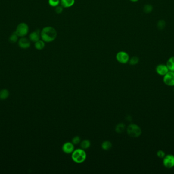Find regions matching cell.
Listing matches in <instances>:
<instances>
[{
  "label": "cell",
  "instance_id": "obj_10",
  "mask_svg": "<svg viewBox=\"0 0 174 174\" xmlns=\"http://www.w3.org/2000/svg\"><path fill=\"white\" fill-rule=\"evenodd\" d=\"M74 150V145L70 142H67L64 143L62 146V151L66 154H71Z\"/></svg>",
  "mask_w": 174,
  "mask_h": 174
},
{
  "label": "cell",
  "instance_id": "obj_15",
  "mask_svg": "<svg viewBox=\"0 0 174 174\" xmlns=\"http://www.w3.org/2000/svg\"><path fill=\"white\" fill-rule=\"evenodd\" d=\"M112 143L110 141H105L103 142L101 145V148L102 149L105 151H108L112 148Z\"/></svg>",
  "mask_w": 174,
  "mask_h": 174
},
{
  "label": "cell",
  "instance_id": "obj_4",
  "mask_svg": "<svg viewBox=\"0 0 174 174\" xmlns=\"http://www.w3.org/2000/svg\"><path fill=\"white\" fill-rule=\"evenodd\" d=\"M29 26L25 23L19 24L15 30V32L19 37H25L29 32Z\"/></svg>",
  "mask_w": 174,
  "mask_h": 174
},
{
  "label": "cell",
  "instance_id": "obj_1",
  "mask_svg": "<svg viewBox=\"0 0 174 174\" xmlns=\"http://www.w3.org/2000/svg\"><path fill=\"white\" fill-rule=\"evenodd\" d=\"M57 36L56 29L52 27H46L40 32V36L43 41L46 43L52 42L55 40Z\"/></svg>",
  "mask_w": 174,
  "mask_h": 174
},
{
  "label": "cell",
  "instance_id": "obj_12",
  "mask_svg": "<svg viewBox=\"0 0 174 174\" xmlns=\"http://www.w3.org/2000/svg\"><path fill=\"white\" fill-rule=\"evenodd\" d=\"M75 0H60L61 6L64 8H69L74 5Z\"/></svg>",
  "mask_w": 174,
  "mask_h": 174
},
{
  "label": "cell",
  "instance_id": "obj_26",
  "mask_svg": "<svg viewBox=\"0 0 174 174\" xmlns=\"http://www.w3.org/2000/svg\"><path fill=\"white\" fill-rule=\"evenodd\" d=\"M63 11V8L62 6H57L56 9H55V11L57 14H60V13L62 12Z\"/></svg>",
  "mask_w": 174,
  "mask_h": 174
},
{
  "label": "cell",
  "instance_id": "obj_19",
  "mask_svg": "<svg viewBox=\"0 0 174 174\" xmlns=\"http://www.w3.org/2000/svg\"><path fill=\"white\" fill-rule=\"evenodd\" d=\"M91 143L90 140H85L82 141L81 143V147L82 149H87L90 147Z\"/></svg>",
  "mask_w": 174,
  "mask_h": 174
},
{
  "label": "cell",
  "instance_id": "obj_8",
  "mask_svg": "<svg viewBox=\"0 0 174 174\" xmlns=\"http://www.w3.org/2000/svg\"><path fill=\"white\" fill-rule=\"evenodd\" d=\"M17 42H18V46L23 49H28L31 46V41L29 40V38H27L25 37H20V40H18Z\"/></svg>",
  "mask_w": 174,
  "mask_h": 174
},
{
  "label": "cell",
  "instance_id": "obj_2",
  "mask_svg": "<svg viewBox=\"0 0 174 174\" xmlns=\"http://www.w3.org/2000/svg\"><path fill=\"white\" fill-rule=\"evenodd\" d=\"M71 158L74 163L79 164L85 161L87 158V154L84 149H77L72 152Z\"/></svg>",
  "mask_w": 174,
  "mask_h": 174
},
{
  "label": "cell",
  "instance_id": "obj_13",
  "mask_svg": "<svg viewBox=\"0 0 174 174\" xmlns=\"http://www.w3.org/2000/svg\"><path fill=\"white\" fill-rule=\"evenodd\" d=\"M166 65L169 71L174 72V56H172L168 59Z\"/></svg>",
  "mask_w": 174,
  "mask_h": 174
},
{
  "label": "cell",
  "instance_id": "obj_14",
  "mask_svg": "<svg viewBox=\"0 0 174 174\" xmlns=\"http://www.w3.org/2000/svg\"><path fill=\"white\" fill-rule=\"evenodd\" d=\"M45 47V41L39 40L35 43V47L38 50H41L43 49Z\"/></svg>",
  "mask_w": 174,
  "mask_h": 174
},
{
  "label": "cell",
  "instance_id": "obj_24",
  "mask_svg": "<svg viewBox=\"0 0 174 174\" xmlns=\"http://www.w3.org/2000/svg\"><path fill=\"white\" fill-rule=\"evenodd\" d=\"M81 142V138L79 136H76L72 138V143L73 145H78Z\"/></svg>",
  "mask_w": 174,
  "mask_h": 174
},
{
  "label": "cell",
  "instance_id": "obj_22",
  "mask_svg": "<svg viewBox=\"0 0 174 174\" xmlns=\"http://www.w3.org/2000/svg\"><path fill=\"white\" fill-rule=\"evenodd\" d=\"M60 3V0H48V3L51 6H57Z\"/></svg>",
  "mask_w": 174,
  "mask_h": 174
},
{
  "label": "cell",
  "instance_id": "obj_25",
  "mask_svg": "<svg viewBox=\"0 0 174 174\" xmlns=\"http://www.w3.org/2000/svg\"><path fill=\"white\" fill-rule=\"evenodd\" d=\"M166 25V23L163 20H160L157 23L158 28L160 29H163L164 28Z\"/></svg>",
  "mask_w": 174,
  "mask_h": 174
},
{
  "label": "cell",
  "instance_id": "obj_16",
  "mask_svg": "<svg viewBox=\"0 0 174 174\" xmlns=\"http://www.w3.org/2000/svg\"><path fill=\"white\" fill-rule=\"evenodd\" d=\"M125 129V126L123 123H119L116 126L115 131L118 133H121Z\"/></svg>",
  "mask_w": 174,
  "mask_h": 174
},
{
  "label": "cell",
  "instance_id": "obj_17",
  "mask_svg": "<svg viewBox=\"0 0 174 174\" xmlns=\"http://www.w3.org/2000/svg\"><path fill=\"white\" fill-rule=\"evenodd\" d=\"M9 95V91L7 89H2L0 91V99L1 100H5L7 99Z\"/></svg>",
  "mask_w": 174,
  "mask_h": 174
},
{
  "label": "cell",
  "instance_id": "obj_7",
  "mask_svg": "<svg viewBox=\"0 0 174 174\" xmlns=\"http://www.w3.org/2000/svg\"><path fill=\"white\" fill-rule=\"evenodd\" d=\"M116 59L119 63L122 64H125L129 60V56L126 52L124 51H120L117 53Z\"/></svg>",
  "mask_w": 174,
  "mask_h": 174
},
{
  "label": "cell",
  "instance_id": "obj_20",
  "mask_svg": "<svg viewBox=\"0 0 174 174\" xmlns=\"http://www.w3.org/2000/svg\"><path fill=\"white\" fill-rule=\"evenodd\" d=\"M129 64L132 66H135L139 62V58L136 56H134L132 57L131 59H129Z\"/></svg>",
  "mask_w": 174,
  "mask_h": 174
},
{
  "label": "cell",
  "instance_id": "obj_18",
  "mask_svg": "<svg viewBox=\"0 0 174 174\" xmlns=\"http://www.w3.org/2000/svg\"><path fill=\"white\" fill-rule=\"evenodd\" d=\"M18 37L19 36L17 35L16 32H14L13 33H12V34L10 35L9 40L10 43H16L18 41Z\"/></svg>",
  "mask_w": 174,
  "mask_h": 174
},
{
  "label": "cell",
  "instance_id": "obj_11",
  "mask_svg": "<svg viewBox=\"0 0 174 174\" xmlns=\"http://www.w3.org/2000/svg\"><path fill=\"white\" fill-rule=\"evenodd\" d=\"M40 37H41L40 32L39 30L32 32L29 35V40H30V41L34 43H36V41L39 40Z\"/></svg>",
  "mask_w": 174,
  "mask_h": 174
},
{
  "label": "cell",
  "instance_id": "obj_6",
  "mask_svg": "<svg viewBox=\"0 0 174 174\" xmlns=\"http://www.w3.org/2000/svg\"><path fill=\"white\" fill-rule=\"evenodd\" d=\"M163 164L167 169H171L174 167V155L168 154L163 158Z\"/></svg>",
  "mask_w": 174,
  "mask_h": 174
},
{
  "label": "cell",
  "instance_id": "obj_5",
  "mask_svg": "<svg viewBox=\"0 0 174 174\" xmlns=\"http://www.w3.org/2000/svg\"><path fill=\"white\" fill-rule=\"evenodd\" d=\"M163 81L166 85L174 86V72L169 71L163 76Z\"/></svg>",
  "mask_w": 174,
  "mask_h": 174
},
{
  "label": "cell",
  "instance_id": "obj_9",
  "mask_svg": "<svg viewBox=\"0 0 174 174\" xmlns=\"http://www.w3.org/2000/svg\"><path fill=\"white\" fill-rule=\"evenodd\" d=\"M156 72L158 75L164 76L169 72V69L166 64H159L156 67Z\"/></svg>",
  "mask_w": 174,
  "mask_h": 174
},
{
  "label": "cell",
  "instance_id": "obj_21",
  "mask_svg": "<svg viewBox=\"0 0 174 174\" xmlns=\"http://www.w3.org/2000/svg\"><path fill=\"white\" fill-rule=\"evenodd\" d=\"M153 10V7L150 4L144 5V11L146 13H149Z\"/></svg>",
  "mask_w": 174,
  "mask_h": 174
},
{
  "label": "cell",
  "instance_id": "obj_27",
  "mask_svg": "<svg viewBox=\"0 0 174 174\" xmlns=\"http://www.w3.org/2000/svg\"><path fill=\"white\" fill-rule=\"evenodd\" d=\"M130 1H132V2H136L138 1V0H130Z\"/></svg>",
  "mask_w": 174,
  "mask_h": 174
},
{
  "label": "cell",
  "instance_id": "obj_23",
  "mask_svg": "<svg viewBox=\"0 0 174 174\" xmlns=\"http://www.w3.org/2000/svg\"><path fill=\"white\" fill-rule=\"evenodd\" d=\"M156 155H157V156L159 158H161V159H163L166 155V153H165L164 151L161 150H160L157 152Z\"/></svg>",
  "mask_w": 174,
  "mask_h": 174
},
{
  "label": "cell",
  "instance_id": "obj_3",
  "mask_svg": "<svg viewBox=\"0 0 174 174\" xmlns=\"http://www.w3.org/2000/svg\"><path fill=\"white\" fill-rule=\"evenodd\" d=\"M141 128L135 124H130L127 128V133L129 137L136 138L141 134Z\"/></svg>",
  "mask_w": 174,
  "mask_h": 174
}]
</instances>
